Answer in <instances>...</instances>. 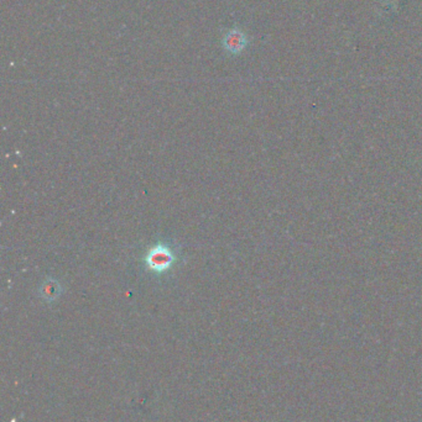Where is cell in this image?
I'll return each instance as SVG.
<instances>
[{
	"label": "cell",
	"mask_w": 422,
	"mask_h": 422,
	"mask_svg": "<svg viewBox=\"0 0 422 422\" xmlns=\"http://www.w3.org/2000/svg\"><path fill=\"white\" fill-rule=\"evenodd\" d=\"M249 45V38L245 32L239 27L229 29L222 38V46L227 54L237 56L243 52Z\"/></svg>",
	"instance_id": "7a4b0ae2"
},
{
	"label": "cell",
	"mask_w": 422,
	"mask_h": 422,
	"mask_svg": "<svg viewBox=\"0 0 422 422\" xmlns=\"http://www.w3.org/2000/svg\"><path fill=\"white\" fill-rule=\"evenodd\" d=\"M175 253L170 247L166 245H157L152 248L147 256V264L149 269H152V272L165 273L168 272V269L175 263Z\"/></svg>",
	"instance_id": "6da1fadb"
}]
</instances>
